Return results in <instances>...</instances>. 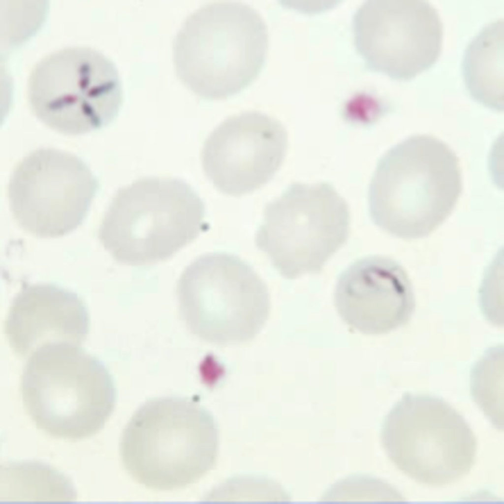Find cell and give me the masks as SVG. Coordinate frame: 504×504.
<instances>
[{
    "mask_svg": "<svg viewBox=\"0 0 504 504\" xmlns=\"http://www.w3.org/2000/svg\"><path fill=\"white\" fill-rule=\"evenodd\" d=\"M463 190L459 159L441 140L416 134L378 160L368 190L374 223L399 238L428 236L448 218Z\"/></svg>",
    "mask_w": 504,
    "mask_h": 504,
    "instance_id": "1",
    "label": "cell"
},
{
    "mask_svg": "<svg viewBox=\"0 0 504 504\" xmlns=\"http://www.w3.org/2000/svg\"><path fill=\"white\" fill-rule=\"evenodd\" d=\"M268 44L267 25L253 7L211 2L190 14L178 31L173 45L176 72L200 97L227 98L257 77Z\"/></svg>",
    "mask_w": 504,
    "mask_h": 504,
    "instance_id": "3",
    "label": "cell"
},
{
    "mask_svg": "<svg viewBox=\"0 0 504 504\" xmlns=\"http://www.w3.org/2000/svg\"><path fill=\"white\" fill-rule=\"evenodd\" d=\"M20 392L24 408L37 428L71 441L98 433L117 399L104 364L79 346L65 343L47 345L29 357Z\"/></svg>",
    "mask_w": 504,
    "mask_h": 504,
    "instance_id": "4",
    "label": "cell"
},
{
    "mask_svg": "<svg viewBox=\"0 0 504 504\" xmlns=\"http://www.w3.org/2000/svg\"><path fill=\"white\" fill-rule=\"evenodd\" d=\"M287 133L278 120L256 111L227 118L205 140L204 173L223 194L240 196L267 184L281 166Z\"/></svg>",
    "mask_w": 504,
    "mask_h": 504,
    "instance_id": "12",
    "label": "cell"
},
{
    "mask_svg": "<svg viewBox=\"0 0 504 504\" xmlns=\"http://www.w3.org/2000/svg\"><path fill=\"white\" fill-rule=\"evenodd\" d=\"M98 189L87 165L71 153L35 150L14 168L8 187L16 223L38 238L65 235L83 222Z\"/></svg>",
    "mask_w": 504,
    "mask_h": 504,
    "instance_id": "10",
    "label": "cell"
},
{
    "mask_svg": "<svg viewBox=\"0 0 504 504\" xmlns=\"http://www.w3.org/2000/svg\"><path fill=\"white\" fill-rule=\"evenodd\" d=\"M263 215L256 246L286 279L319 273L349 234L348 205L326 182L290 184Z\"/></svg>",
    "mask_w": 504,
    "mask_h": 504,
    "instance_id": "9",
    "label": "cell"
},
{
    "mask_svg": "<svg viewBox=\"0 0 504 504\" xmlns=\"http://www.w3.org/2000/svg\"><path fill=\"white\" fill-rule=\"evenodd\" d=\"M205 204L178 178L148 177L119 189L103 217L98 238L117 262L130 266L171 258L206 228Z\"/></svg>",
    "mask_w": 504,
    "mask_h": 504,
    "instance_id": "5",
    "label": "cell"
},
{
    "mask_svg": "<svg viewBox=\"0 0 504 504\" xmlns=\"http://www.w3.org/2000/svg\"><path fill=\"white\" fill-rule=\"evenodd\" d=\"M89 329V314L82 299L51 284L24 285L14 297L4 323L8 344L21 358L50 344L79 346Z\"/></svg>",
    "mask_w": 504,
    "mask_h": 504,
    "instance_id": "14",
    "label": "cell"
},
{
    "mask_svg": "<svg viewBox=\"0 0 504 504\" xmlns=\"http://www.w3.org/2000/svg\"><path fill=\"white\" fill-rule=\"evenodd\" d=\"M176 296L188 329L213 345L233 346L253 340L270 313L266 284L249 264L230 253L196 258L181 273Z\"/></svg>",
    "mask_w": 504,
    "mask_h": 504,
    "instance_id": "6",
    "label": "cell"
},
{
    "mask_svg": "<svg viewBox=\"0 0 504 504\" xmlns=\"http://www.w3.org/2000/svg\"><path fill=\"white\" fill-rule=\"evenodd\" d=\"M29 107L45 125L80 135L102 128L117 116L123 93L118 70L98 50L68 46L39 60L27 84Z\"/></svg>",
    "mask_w": 504,
    "mask_h": 504,
    "instance_id": "7",
    "label": "cell"
},
{
    "mask_svg": "<svg viewBox=\"0 0 504 504\" xmlns=\"http://www.w3.org/2000/svg\"><path fill=\"white\" fill-rule=\"evenodd\" d=\"M334 304L344 322L368 335L390 332L406 324L415 307L413 286L403 267L387 256L371 255L339 276Z\"/></svg>",
    "mask_w": 504,
    "mask_h": 504,
    "instance_id": "13",
    "label": "cell"
},
{
    "mask_svg": "<svg viewBox=\"0 0 504 504\" xmlns=\"http://www.w3.org/2000/svg\"><path fill=\"white\" fill-rule=\"evenodd\" d=\"M381 440L390 460L414 481L439 487L466 475L476 456L475 436L443 399L405 393L385 416Z\"/></svg>",
    "mask_w": 504,
    "mask_h": 504,
    "instance_id": "8",
    "label": "cell"
},
{
    "mask_svg": "<svg viewBox=\"0 0 504 504\" xmlns=\"http://www.w3.org/2000/svg\"><path fill=\"white\" fill-rule=\"evenodd\" d=\"M462 74L473 99L496 111L504 110V20L490 23L467 46Z\"/></svg>",
    "mask_w": 504,
    "mask_h": 504,
    "instance_id": "15",
    "label": "cell"
},
{
    "mask_svg": "<svg viewBox=\"0 0 504 504\" xmlns=\"http://www.w3.org/2000/svg\"><path fill=\"white\" fill-rule=\"evenodd\" d=\"M120 454L137 482L157 491L188 487L214 467L218 433L204 407L189 398L166 396L141 405L126 425Z\"/></svg>",
    "mask_w": 504,
    "mask_h": 504,
    "instance_id": "2",
    "label": "cell"
},
{
    "mask_svg": "<svg viewBox=\"0 0 504 504\" xmlns=\"http://www.w3.org/2000/svg\"><path fill=\"white\" fill-rule=\"evenodd\" d=\"M355 44L370 69L406 81L439 58L443 24L437 9L420 0H370L353 18Z\"/></svg>",
    "mask_w": 504,
    "mask_h": 504,
    "instance_id": "11",
    "label": "cell"
}]
</instances>
